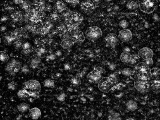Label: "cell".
<instances>
[{
  "label": "cell",
  "instance_id": "83f0119b",
  "mask_svg": "<svg viewBox=\"0 0 160 120\" xmlns=\"http://www.w3.org/2000/svg\"><path fill=\"white\" fill-rule=\"evenodd\" d=\"M126 107H127L128 110L131 111H134L136 110V109H137V104L135 101L130 100L127 102Z\"/></svg>",
  "mask_w": 160,
  "mask_h": 120
},
{
  "label": "cell",
  "instance_id": "c3c4849f",
  "mask_svg": "<svg viewBox=\"0 0 160 120\" xmlns=\"http://www.w3.org/2000/svg\"><path fill=\"white\" fill-rule=\"evenodd\" d=\"M66 2L70 3V5L73 6H76L77 4L79 3V1H66Z\"/></svg>",
  "mask_w": 160,
  "mask_h": 120
},
{
  "label": "cell",
  "instance_id": "e0dca14e",
  "mask_svg": "<svg viewBox=\"0 0 160 120\" xmlns=\"http://www.w3.org/2000/svg\"><path fill=\"white\" fill-rule=\"evenodd\" d=\"M134 73H143V72H150V68L148 66L143 62H141L136 65L133 70Z\"/></svg>",
  "mask_w": 160,
  "mask_h": 120
},
{
  "label": "cell",
  "instance_id": "d6a6232c",
  "mask_svg": "<svg viewBox=\"0 0 160 120\" xmlns=\"http://www.w3.org/2000/svg\"><path fill=\"white\" fill-rule=\"evenodd\" d=\"M140 59V58L139 57V56L137 54H133L131 56V59L128 65H136L137 62L139 61V60Z\"/></svg>",
  "mask_w": 160,
  "mask_h": 120
},
{
  "label": "cell",
  "instance_id": "7402d4cb",
  "mask_svg": "<svg viewBox=\"0 0 160 120\" xmlns=\"http://www.w3.org/2000/svg\"><path fill=\"white\" fill-rule=\"evenodd\" d=\"M150 82V87L152 91L155 93H158L159 92V87H160V82L159 79H156L151 80Z\"/></svg>",
  "mask_w": 160,
  "mask_h": 120
},
{
  "label": "cell",
  "instance_id": "ffe728a7",
  "mask_svg": "<svg viewBox=\"0 0 160 120\" xmlns=\"http://www.w3.org/2000/svg\"><path fill=\"white\" fill-rule=\"evenodd\" d=\"M74 44H75V42L72 40V39L70 37H66V38H65V39H62V42H61V46L63 49H70V48H72Z\"/></svg>",
  "mask_w": 160,
  "mask_h": 120
},
{
  "label": "cell",
  "instance_id": "ac0fdd59",
  "mask_svg": "<svg viewBox=\"0 0 160 120\" xmlns=\"http://www.w3.org/2000/svg\"><path fill=\"white\" fill-rule=\"evenodd\" d=\"M66 10H67L66 5L63 1H58L55 3L54 5V12L58 13H62L63 12H65Z\"/></svg>",
  "mask_w": 160,
  "mask_h": 120
},
{
  "label": "cell",
  "instance_id": "484cf974",
  "mask_svg": "<svg viewBox=\"0 0 160 120\" xmlns=\"http://www.w3.org/2000/svg\"><path fill=\"white\" fill-rule=\"evenodd\" d=\"M48 19L50 20L52 22H60L62 19V17L61 15H60V13L56 12H53L50 14V15L49 16Z\"/></svg>",
  "mask_w": 160,
  "mask_h": 120
},
{
  "label": "cell",
  "instance_id": "f907efd6",
  "mask_svg": "<svg viewBox=\"0 0 160 120\" xmlns=\"http://www.w3.org/2000/svg\"><path fill=\"white\" fill-rule=\"evenodd\" d=\"M126 120H135V119L133 118H129V119H127Z\"/></svg>",
  "mask_w": 160,
  "mask_h": 120
},
{
  "label": "cell",
  "instance_id": "7a4b0ae2",
  "mask_svg": "<svg viewBox=\"0 0 160 120\" xmlns=\"http://www.w3.org/2000/svg\"><path fill=\"white\" fill-rule=\"evenodd\" d=\"M86 37L89 40L94 41L102 36V30L100 28L97 26H92L88 28L86 30Z\"/></svg>",
  "mask_w": 160,
  "mask_h": 120
},
{
  "label": "cell",
  "instance_id": "ee69618b",
  "mask_svg": "<svg viewBox=\"0 0 160 120\" xmlns=\"http://www.w3.org/2000/svg\"><path fill=\"white\" fill-rule=\"evenodd\" d=\"M119 26H120L121 27H122L123 29H126V28H127V26H128V22H127L126 20H122V21H121V22H120Z\"/></svg>",
  "mask_w": 160,
  "mask_h": 120
},
{
  "label": "cell",
  "instance_id": "52a82bcc",
  "mask_svg": "<svg viewBox=\"0 0 160 120\" xmlns=\"http://www.w3.org/2000/svg\"><path fill=\"white\" fill-rule=\"evenodd\" d=\"M12 36L16 41L17 40H22L23 39H26L28 37L27 30L26 27H20L15 29L12 32Z\"/></svg>",
  "mask_w": 160,
  "mask_h": 120
},
{
  "label": "cell",
  "instance_id": "8fae6325",
  "mask_svg": "<svg viewBox=\"0 0 160 120\" xmlns=\"http://www.w3.org/2000/svg\"><path fill=\"white\" fill-rule=\"evenodd\" d=\"M112 86V85L108 82L106 77V78L102 79L100 82L98 83V89L101 92H103L105 93L109 92L111 90Z\"/></svg>",
  "mask_w": 160,
  "mask_h": 120
},
{
  "label": "cell",
  "instance_id": "60d3db41",
  "mask_svg": "<svg viewBox=\"0 0 160 120\" xmlns=\"http://www.w3.org/2000/svg\"><path fill=\"white\" fill-rule=\"evenodd\" d=\"M71 82L73 85H76V86H79L81 83L80 79L78 78V77H73V79L71 80Z\"/></svg>",
  "mask_w": 160,
  "mask_h": 120
},
{
  "label": "cell",
  "instance_id": "d4e9b609",
  "mask_svg": "<svg viewBox=\"0 0 160 120\" xmlns=\"http://www.w3.org/2000/svg\"><path fill=\"white\" fill-rule=\"evenodd\" d=\"M3 42L6 45H12L13 44L14 42H15L14 38L12 36V33H10V34H6L5 36H3Z\"/></svg>",
  "mask_w": 160,
  "mask_h": 120
},
{
  "label": "cell",
  "instance_id": "f546056e",
  "mask_svg": "<svg viewBox=\"0 0 160 120\" xmlns=\"http://www.w3.org/2000/svg\"><path fill=\"white\" fill-rule=\"evenodd\" d=\"M41 62V58L39 56H35L34 58L32 59L30 61V66L32 68H35L39 65Z\"/></svg>",
  "mask_w": 160,
  "mask_h": 120
},
{
  "label": "cell",
  "instance_id": "ba28073f",
  "mask_svg": "<svg viewBox=\"0 0 160 120\" xmlns=\"http://www.w3.org/2000/svg\"><path fill=\"white\" fill-rule=\"evenodd\" d=\"M134 87L139 92L144 94L148 92L150 89V82L137 80L134 83Z\"/></svg>",
  "mask_w": 160,
  "mask_h": 120
},
{
  "label": "cell",
  "instance_id": "7dc6e473",
  "mask_svg": "<svg viewBox=\"0 0 160 120\" xmlns=\"http://www.w3.org/2000/svg\"><path fill=\"white\" fill-rule=\"evenodd\" d=\"M8 89H12V90H14L16 88V84L14 83V82H11L8 83Z\"/></svg>",
  "mask_w": 160,
  "mask_h": 120
},
{
  "label": "cell",
  "instance_id": "7c38bea8",
  "mask_svg": "<svg viewBox=\"0 0 160 120\" xmlns=\"http://www.w3.org/2000/svg\"><path fill=\"white\" fill-rule=\"evenodd\" d=\"M80 8L83 12L87 14H90L94 10L95 5L91 1H86L81 3Z\"/></svg>",
  "mask_w": 160,
  "mask_h": 120
},
{
  "label": "cell",
  "instance_id": "603a6c76",
  "mask_svg": "<svg viewBox=\"0 0 160 120\" xmlns=\"http://www.w3.org/2000/svg\"><path fill=\"white\" fill-rule=\"evenodd\" d=\"M50 31L51 30L48 29V28L43 24V23H41L40 24H39L37 34L41 35V36H45V35L48 34L50 32Z\"/></svg>",
  "mask_w": 160,
  "mask_h": 120
},
{
  "label": "cell",
  "instance_id": "cb8c5ba5",
  "mask_svg": "<svg viewBox=\"0 0 160 120\" xmlns=\"http://www.w3.org/2000/svg\"><path fill=\"white\" fill-rule=\"evenodd\" d=\"M131 56L132 54H130L129 52H122L120 55L121 61L123 63H125V64H129L131 59Z\"/></svg>",
  "mask_w": 160,
  "mask_h": 120
},
{
  "label": "cell",
  "instance_id": "5b68a950",
  "mask_svg": "<svg viewBox=\"0 0 160 120\" xmlns=\"http://www.w3.org/2000/svg\"><path fill=\"white\" fill-rule=\"evenodd\" d=\"M139 8L143 12L149 14L154 11L156 5L153 1H149V0H145V1H142L140 3Z\"/></svg>",
  "mask_w": 160,
  "mask_h": 120
},
{
  "label": "cell",
  "instance_id": "9c48e42d",
  "mask_svg": "<svg viewBox=\"0 0 160 120\" xmlns=\"http://www.w3.org/2000/svg\"><path fill=\"white\" fill-rule=\"evenodd\" d=\"M84 17L82 15V14L77 12H72L70 14L69 17L67 19L64 21H69V22H72L74 24L77 25V26H80L83 22Z\"/></svg>",
  "mask_w": 160,
  "mask_h": 120
},
{
  "label": "cell",
  "instance_id": "277c9868",
  "mask_svg": "<svg viewBox=\"0 0 160 120\" xmlns=\"http://www.w3.org/2000/svg\"><path fill=\"white\" fill-rule=\"evenodd\" d=\"M21 67H22V63L15 59H12L6 65L5 70L10 75H14L20 71Z\"/></svg>",
  "mask_w": 160,
  "mask_h": 120
},
{
  "label": "cell",
  "instance_id": "f35d334b",
  "mask_svg": "<svg viewBox=\"0 0 160 120\" xmlns=\"http://www.w3.org/2000/svg\"><path fill=\"white\" fill-rule=\"evenodd\" d=\"M44 86L46 87H54L55 82L51 79H47L44 82Z\"/></svg>",
  "mask_w": 160,
  "mask_h": 120
},
{
  "label": "cell",
  "instance_id": "4fadbf2b",
  "mask_svg": "<svg viewBox=\"0 0 160 120\" xmlns=\"http://www.w3.org/2000/svg\"><path fill=\"white\" fill-rule=\"evenodd\" d=\"M11 18L14 23H22L24 22H26V14L20 11L13 13L11 15Z\"/></svg>",
  "mask_w": 160,
  "mask_h": 120
},
{
  "label": "cell",
  "instance_id": "74e56055",
  "mask_svg": "<svg viewBox=\"0 0 160 120\" xmlns=\"http://www.w3.org/2000/svg\"><path fill=\"white\" fill-rule=\"evenodd\" d=\"M17 95H18V97H20V98L29 97H28V95H27V90H26V89H25L20 90H19V92H18Z\"/></svg>",
  "mask_w": 160,
  "mask_h": 120
},
{
  "label": "cell",
  "instance_id": "d590c367",
  "mask_svg": "<svg viewBox=\"0 0 160 120\" xmlns=\"http://www.w3.org/2000/svg\"><path fill=\"white\" fill-rule=\"evenodd\" d=\"M9 59V56L6 52L3 51H1L0 52V59H1V61L3 63H6L7 61H8Z\"/></svg>",
  "mask_w": 160,
  "mask_h": 120
},
{
  "label": "cell",
  "instance_id": "d6986e66",
  "mask_svg": "<svg viewBox=\"0 0 160 120\" xmlns=\"http://www.w3.org/2000/svg\"><path fill=\"white\" fill-rule=\"evenodd\" d=\"M29 117L34 120H37L41 116V112L40 109L37 108H32L29 110Z\"/></svg>",
  "mask_w": 160,
  "mask_h": 120
},
{
  "label": "cell",
  "instance_id": "bcb514c9",
  "mask_svg": "<svg viewBox=\"0 0 160 120\" xmlns=\"http://www.w3.org/2000/svg\"><path fill=\"white\" fill-rule=\"evenodd\" d=\"M31 49L30 44L29 43V42H26V43H24L22 49Z\"/></svg>",
  "mask_w": 160,
  "mask_h": 120
},
{
  "label": "cell",
  "instance_id": "44dd1931",
  "mask_svg": "<svg viewBox=\"0 0 160 120\" xmlns=\"http://www.w3.org/2000/svg\"><path fill=\"white\" fill-rule=\"evenodd\" d=\"M137 80L141 81H145V82H149L151 79L150 72H143L136 73Z\"/></svg>",
  "mask_w": 160,
  "mask_h": 120
},
{
  "label": "cell",
  "instance_id": "ab89813d",
  "mask_svg": "<svg viewBox=\"0 0 160 120\" xmlns=\"http://www.w3.org/2000/svg\"><path fill=\"white\" fill-rule=\"evenodd\" d=\"M23 45H24V43H23L22 40H17L13 43L14 47H15V48H16L17 49H19L20 48L22 49Z\"/></svg>",
  "mask_w": 160,
  "mask_h": 120
},
{
  "label": "cell",
  "instance_id": "6da1fadb",
  "mask_svg": "<svg viewBox=\"0 0 160 120\" xmlns=\"http://www.w3.org/2000/svg\"><path fill=\"white\" fill-rule=\"evenodd\" d=\"M26 22L39 24L42 23L45 17V13L32 6L30 10L26 12Z\"/></svg>",
  "mask_w": 160,
  "mask_h": 120
},
{
  "label": "cell",
  "instance_id": "836d02e7",
  "mask_svg": "<svg viewBox=\"0 0 160 120\" xmlns=\"http://www.w3.org/2000/svg\"><path fill=\"white\" fill-rule=\"evenodd\" d=\"M27 90V93L28 95V97H30L34 99H36L39 97V92H31Z\"/></svg>",
  "mask_w": 160,
  "mask_h": 120
},
{
  "label": "cell",
  "instance_id": "1f68e13d",
  "mask_svg": "<svg viewBox=\"0 0 160 120\" xmlns=\"http://www.w3.org/2000/svg\"><path fill=\"white\" fill-rule=\"evenodd\" d=\"M20 6L23 10H24L26 12H27L28 10H30L32 7V5L29 1H22V3H20Z\"/></svg>",
  "mask_w": 160,
  "mask_h": 120
},
{
  "label": "cell",
  "instance_id": "f1b7e54d",
  "mask_svg": "<svg viewBox=\"0 0 160 120\" xmlns=\"http://www.w3.org/2000/svg\"><path fill=\"white\" fill-rule=\"evenodd\" d=\"M106 79H107L108 82L111 83L112 86L116 84L118 82V77H117V75L116 74H112V75H110L108 77H106Z\"/></svg>",
  "mask_w": 160,
  "mask_h": 120
},
{
  "label": "cell",
  "instance_id": "f6af8a7d",
  "mask_svg": "<svg viewBox=\"0 0 160 120\" xmlns=\"http://www.w3.org/2000/svg\"><path fill=\"white\" fill-rule=\"evenodd\" d=\"M32 52V48L29 49H22V53L25 55H29Z\"/></svg>",
  "mask_w": 160,
  "mask_h": 120
},
{
  "label": "cell",
  "instance_id": "3957f363",
  "mask_svg": "<svg viewBox=\"0 0 160 120\" xmlns=\"http://www.w3.org/2000/svg\"><path fill=\"white\" fill-rule=\"evenodd\" d=\"M104 72V70L101 67H97L96 68L92 70L87 76L88 80L90 82L98 83L102 79V73Z\"/></svg>",
  "mask_w": 160,
  "mask_h": 120
},
{
  "label": "cell",
  "instance_id": "b9f144b4",
  "mask_svg": "<svg viewBox=\"0 0 160 120\" xmlns=\"http://www.w3.org/2000/svg\"><path fill=\"white\" fill-rule=\"evenodd\" d=\"M143 62L144 63L148 66H149V68H150V66H151L152 65H153V60H152V58L144 59L143 60Z\"/></svg>",
  "mask_w": 160,
  "mask_h": 120
},
{
  "label": "cell",
  "instance_id": "7bdbcfd3",
  "mask_svg": "<svg viewBox=\"0 0 160 120\" xmlns=\"http://www.w3.org/2000/svg\"><path fill=\"white\" fill-rule=\"evenodd\" d=\"M109 120H122L120 118L119 115L118 114H116V113L109 115Z\"/></svg>",
  "mask_w": 160,
  "mask_h": 120
},
{
  "label": "cell",
  "instance_id": "2e32d148",
  "mask_svg": "<svg viewBox=\"0 0 160 120\" xmlns=\"http://www.w3.org/2000/svg\"><path fill=\"white\" fill-rule=\"evenodd\" d=\"M70 37L72 39V40L75 43L81 44L85 40V36L83 32L80 30L75 31V32L72 33L70 35Z\"/></svg>",
  "mask_w": 160,
  "mask_h": 120
},
{
  "label": "cell",
  "instance_id": "4316f807",
  "mask_svg": "<svg viewBox=\"0 0 160 120\" xmlns=\"http://www.w3.org/2000/svg\"><path fill=\"white\" fill-rule=\"evenodd\" d=\"M160 73V70L159 68H152L150 69V76L151 79H158Z\"/></svg>",
  "mask_w": 160,
  "mask_h": 120
},
{
  "label": "cell",
  "instance_id": "681fc988",
  "mask_svg": "<svg viewBox=\"0 0 160 120\" xmlns=\"http://www.w3.org/2000/svg\"><path fill=\"white\" fill-rule=\"evenodd\" d=\"M52 9L51 6L49 4H46V12H50Z\"/></svg>",
  "mask_w": 160,
  "mask_h": 120
},
{
  "label": "cell",
  "instance_id": "5bb4252c",
  "mask_svg": "<svg viewBox=\"0 0 160 120\" xmlns=\"http://www.w3.org/2000/svg\"><path fill=\"white\" fill-rule=\"evenodd\" d=\"M118 38L122 42H129L132 38V33L129 29H122L119 32Z\"/></svg>",
  "mask_w": 160,
  "mask_h": 120
},
{
  "label": "cell",
  "instance_id": "30bf717a",
  "mask_svg": "<svg viewBox=\"0 0 160 120\" xmlns=\"http://www.w3.org/2000/svg\"><path fill=\"white\" fill-rule=\"evenodd\" d=\"M137 55L140 58L144 60L147 59L152 58L154 56V53L151 49L149 48H143L140 49Z\"/></svg>",
  "mask_w": 160,
  "mask_h": 120
},
{
  "label": "cell",
  "instance_id": "e575fe53",
  "mask_svg": "<svg viewBox=\"0 0 160 120\" xmlns=\"http://www.w3.org/2000/svg\"><path fill=\"white\" fill-rule=\"evenodd\" d=\"M126 6H127V8L129 10H136L138 8L139 5L136 2L129 1V2H128Z\"/></svg>",
  "mask_w": 160,
  "mask_h": 120
},
{
  "label": "cell",
  "instance_id": "8d00e7d4",
  "mask_svg": "<svg viewBox=\"0 0 160 120\" xmlns=\"http://www.w3.org/2000/svg\"><path fill=\"white\" fill-rule=\"evenodd\" d=\"M122 75H125V76L130 77L132 75H133L134 71H133V70H132L131 69H130V68H124L123 70H122Z\"/></svg>",
  "mask_w": 160,
  "mask_h": 120
},
{
  "label": "cell",
  "instance_id": "4dcf8cb0",
  "mask_svg": "<svg viewBox=\"0 0 160 120\" xmlns=\"http://www.w3.org/2000/svg\"><path fill=\"white\" fill-rule=\"evenodd\" d=\"M17 109L20 112H25L29 110V106L28 105L27 103H21L18 105Z\"/></svg>",
  "mask_w": 160,
  "mask_h": 120
},
{
  "label": "cell",
  "instance_id": "8992f818",
  "mask_svg": "<svg viewBox=\"0 0 160 120\" xmlns=\"http://www.w3.org/2000/svg\"><path fill=\"white\" fill-rule=\"evenodd\" d=\"M24 89L31 92H40L41 86L37 80H30L24 83Z\"/></svg>",
  "mask_w": 160,
  "mask_h": 120
},
{
  "label": "cell",
  "instance_id": "9a60e30c",
  "mask_svg": "<svg viewBox=\"0 0 160 120\" xmlns=\"http://www.w3.org/2000/svg\"><path fill=\"white\" fill-rule=\"evenodd\" d=\"M105 42L108 46L114 48L118 43V39L114 34H109L106 36Z\"/></svg>",
  "mask_w": 160,
  "mask_h": 120
}]
</instances>
